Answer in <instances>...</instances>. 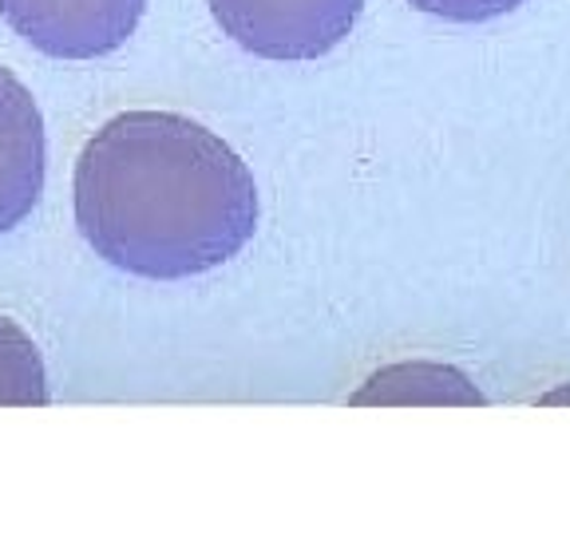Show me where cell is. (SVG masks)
Wrapping results in <instances>:
<instances>
[{"instance_id": "obj_1", "label": "cell", "mask_w": 570, "mask_h": 534, "mask_svg": "<svg viewBox=\"0 0 570 534\" xmlns=\"http://www.w3.org/2000/svg\"><path fill=\"white\" fill-rule=\"evenodd\" d=\"M76 226L96 258L183 281L238 258L258 230V182L230 142L178 111H124L83 142Z\"/></svg>"}, {"instance_id": "obj_2", "label": "cell", "mask_w": 570, "mask_h": 534, "mask_svg": "<svg viewBox=\"0 0 570 534\" xmlns=\"http://www.w3.org/2000/svg\"><path fill=\"white\" fill-rule=\"evenodd\" d=\"M234 44L277 63H305L345 44L365 0H206Z\"/></svg>"}, {"instance_id": "obj_3", "label": "cell", "mask_w": 570, "mask_h": 534, "mask_svg": "<svg viewBox=\"0 0 570 534\" xmlns=\"http://www.w3.org/2000/svg\"><path fill=\"white\" fill-rule=\"evenodd\" d=\"M147 0H0V17L52 60H99L124 48Z\"/></svg>"}, {"instance_id": "obj_4", "label": "cell", "mask_w": 570, "mask_h": 534, "mask_svg": "<svg viewBox=\"0 0 570 534\" xmlns=\"http://www.w3.org/2000/svg\"><path fill=\"white\" fill-rule=\"evenodd\" d=\"M48 135L32 91L0 63V234L17 230L45 195Z\"/></svg>"}, {"instance_id": "obj_5", "label": "cell", "mask_w": 570, "mask_h": 534, "mask_svg": "<svg viewBox=\"0 0 570 534\" xmlns=\"http://www.w3.org/2000/svg\"><path fill=\"white\" fill-rule=\"evenodd\" d=\"M348 404H488L480 388H475L460 368L440 365V360H401L381 373L368 376L361 388L348 396Z\"/></svg>"}, {"instance_id": "obj_6", "label": "cell", "mask_w": 570, "mask_h": 534, "mask_svg": "<svg viewBox=\"0 0 570 534\" xmlns=\"http://www.w3.org/2000/svg\"><path fill=\"white\" fill-rule=\"evenodd\" d=\"M40 404H48L45 356L17 320L0 317V408H40Z\"/></svg>"}, {"instance_id": "obj_7", "label": "cell", "mask_w": 570, "mask_h": 534, "mask_svg": "<svg viewBox=\"0 0 570 534\" xmlns=\"http://www.w3.org/2000/svg\"><path fill=\"white\" fill-rule=\"evenodd\" d=\"M409 4L428 17L452 20V24H483V20L508 17L527 0H409Z\"/></svg>"}, {"instance_id": "obj_8", "label": "cell", "mask_w": 570, "mask_h": 534, "mask_svg": "<svg viewBox=\"0 0 570 534\" xmlns=\"http://www.w3.org/2000/svg\"><path fill=\"white\" fill-rule=\"evenodd\" d=\"M543 404H570V388H559L551 396H543Z\"/></svg>"}]
</instances>
